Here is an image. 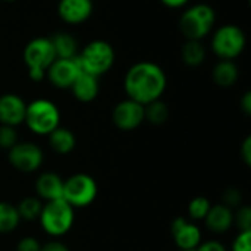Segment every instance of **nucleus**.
Segmentation results:
<instances>
[{
    "mask_svg": "<svg viewBox=\"0 0 251 251\" xmlns=\"http://www.w3.org/2000/svg\"><path fill=\"white\" fill-rule=\"evenodd\" d=\"M168 85V78L160 65L149 60L134 63L125 74L124 88L128 99L146 106L159 100Z\"/></svg>",
    "mask_w": 251,
    "mask_h": 251,
    "instance_id": "1",
    "label": "nucleus"
},
{
    "mask_svg": "<svg viewBox=\"0 0 251 251\" xmlns=\"http://www.w3.org/2000/svg\"><path fill=\"white\" fill-rule=\"evenodd\" d=\"M216 25V12L207 3H196L185 9L179 18L181 32L187 40H203Z\"/></svg>",
    "mask_w": 251,
    "mask_h": 251,
    "instance_id": "2",
    "label": "nucleus"
},
{
    "mask_svg": "<svg viewBox=\"0 0 251 251\" xmlns=\"http://www.w3.org/2000/svg\"><path fill=\"white\" fill-rule=\"evenodd\" d=\"M247 46V37L238 25L226 24L212 31L210 49L219 60H235L243 54Z\"/></svg>",
    "mask_w": 251,
    "mask_h": 251,
    "instance_id": "3",
    "label": "nucleus"
},
{
    "mask_svg": "<svg viewBox=\"0 0 251 251\" xmlns=\"http://www.w3.org/2000/svg\"><path fill=\"white\" fill-rule=\"evenodd\" d=\"M115 59L116 54L113 46L104 40L90 41L76 56L81 71L94 75L97 78L107 74L112 69Z\"/></svg>",
    "mask_w": 251,
    "mask_h": 251,
    "instance_id": "4",
    "label": "nucleus"
},
{
    "mask_svg": "<svg viewBox=\"0 0 251 251\" xmlns=\"http://www.w3.org/2000/svg\"><path fill=\"white\" fill-rule=\"evenodd\" d=\"M28 129L37 135H49L60 124V112L57 106L47 99H37L26 104L25 119Z\"/></svg>",
    "mask_w": 251,
    "mask_h": 251,
    "instance_id": "5",
    "label": "nucleus"
},
{
    "mask_svg": "<svg viewBox=\"0 0 251 251\" xmlns=\"http://www.w3.org/2000/svg\"><path fill=\"white\" fill-rule=\"evenodd\" d=\"M40 224L44 232L50 237H62L68 234L74 225V207L63 199L46 201L40 213Z\"/></svg>",
    "mask_w": 251,
    "mask_h": 251,
    "instance_id": "6",
    "label": "nucleus"
},
{
    "mask_svg": "<svg viewBox=\"0 0 251 251\" xmlns=\"http://www.w3.org/2000/svg\"><path fill=\"white\" fill-rule=\"evenodd\" d=\"M99 194L97 182L87 174H75L63 181L62 199L74 209L90 206Z\"/></svg>",
    "mask_w": 251,
    "mask_h": 251,
    "instance_id": "7",
    "label": "nucleus"
},
{
    "mask_svg": "<svg viewBox=\"0 0 251 251\" xmlns=\"http://www.w3.org/2000/svg\"><path fill=\"white\" fill-rule=\"evenodd\" d=\"M44 154L43 150L35 144L29 141L16 143L9 150V163L19 172L31 174L40 169L43 165Z\"/></svg>",
    "mask_w": 251,
    "mask_h": 251,
    "instance_id": "8",
    "label": "nucleus"
},
{
    "mask_svg": "<svg viewBox=\"0 0 251 251\" xmlns=\"http://www.w3.org/2000/svg\"><path fill=\"white\" fill-rule=\"evenodd\" d=\"M22 59L26 68H37L47 71V68L56 60V53L49 37H35L26 43L22 51Z\"/></svg>",
    "mask_w": 251,
    "mask_h": 251,
    "instance_id": "9",
    "label": "nucleus"
},
{
    "mask_svg": "<svg viewBox=\"0 0 251 251\" xmlns=\"http://www.w3.org/2000/svg\"><path fill=\"white\" fill-rule=\"evenodd\" d=\"M112 121L121 131L137 129L146 121L144 106L131 99H125L113 107Z\"/></svg>",
    "mask_w": 251,
    "mask_h": 251,
    "instance_id": "10",
    "label": "nucleus"
},
{
    "mask_svg": "<svg viewBox=\"0 0 251 251\" xmlns=\"http://www.w3.org/2000/svg\"><path fill=\"white\" fill-rule=\"evenodd\" d=\"M81 72L76 57L74 59H56L46 71V78L56 88H71L78 74Z\"/></svg>",
    "mask_w": 251,
    "mask_h": 251,
    "instance_id": "11",
    "label": "nucleus"
},
{
    "mask_svg": "<svg viewBox=\"0 0 251 251\" xmlns=\"http://www.w3.org/2000/svg\"><path fill=\"white\" fill-rule=\"evenodd\" d=\"M94 10L93 0H59L57 15L68 25H81L87 22Z\"/></svg>",
    "mask_w": 251,
    "mask_h": 251,
    "instance_id": "12",
    "label": "nucleus"
},
{
    "mask_svg": "<svg viewBox=\"0 0 251 251\" xmlns=\"http://www.w3.org/2000/svg\"><path fill=\"white\" fill-rule=\"evenodd\" d=\"M26 112V103L18 94H3L0 96V125H7L16 128L24 124Z\"/></svg>",
    "mask_w": 251,
    "mask_h": 251,
    "instance_id": "13",
    "label": "nucleus"
},
{
    "mask_svg": "<svg viewBox=\"0 0 251 251\" xmlns=\"http://www.w3.org/2000/svg\"><path fill=\"white\" fill-rule=\"evenodd\" d=\"M171 234L179 250L197 249L201 243V231L196 224L188 222L185 218H176L172 222Z\"/></svg>",
    "mask_w": 251,
    "mask_h": 251,
    "instance_id": "14",
    "label": "nucleus"
},
{
    "mask_svg": "<svg viewBox=\"0 0 251 251\" xmlns=\"http://www.w3.org/2000/svg\"><path fill=\"white\" fill-rule=\"evenodd\" d=\"M69 90L72 91L74 97L78 101L90 103V101L96 100V97L99 96V91H100L99 78L94 76V75H90V74H87L84 71H81Z\"/></svg>",
    "mask_w": 251,
    "mask_h": 251,
    "instance_id": "15",
    "label": "nucleus"
},
{
    "mask_svg": "<svg viewBox=\"0 0 251 251\" xmlns=\"http://www.w3.org/2000/svg\"><path fill=\"white\" fill-rule=\"evenodd\" d=\"M63 191V179L53 172H44L41 174L35 181V193L40 200L51 201L62 199Z\"/></svg>",
    "mask_w": 251,
    "mask_h": 251,
    "instance_id": "16",
    "label": "nucleus"
},
{
    "mask_svg": "<svg viewBox=\"0 0 251 251\" xmlns=\"http://www.w3.org/2000/svg\"><path fill=\"white\" fill-rule=\"evenodd\" d=\"M207 228L212 232L216 234H224L226 231L231 229V226L234 225V212L232 209H229L225 204H215L210 206V210L207 213V216L204 218Z\"/></svg>",
    "mask_w": 251,
    "mask_h": 251,
    "instance_id": "17",
    "label": "nucleus"
},
{
    "mask_svg": "<svg viewBox=\"0 0 251 251\" xmlns=\"http://www.w3.org/2000/svg\"><path fill=\"white\" fill-rule=\"evenodd\" d=\"M240 76L238 66L234 60H219L212 69V79L222 88L232 87Z\"/></svg>",
    "mask_w": 251,
    "mask_h": 251,
    "instance_id": "18",
    "label": "nucleus"
},
{
    "mask_svg": "<svg viewBox=\"0 0 251 251\" xmlns=\"http://www.w3.org/2000/svg\"><path fill=\"white\" fill-rule=\"evenodd\" d=\"M49 144L57 154H68L75 149L76 138L71 129L57 126L54 131L49 134Z\"/></svg>",
    "mask_w": 251,
    "mask_h": 251,
    "instance_id": "19",
    "label": "nucleus"
},
{
    "mask_svg": "<svg viewBox=\"0 0 251 251\" xmlns=\"http://www.w3.org/2000/svg\"><path fill=\"white\" fill-rule=\"evenodd\" d=\"M56 59H74L78 56V43L69 32H57L51 38Z\"/></svg>",
    "mask_w": 251,
    "mask_h": 251,
    "instance_id": "20",
    "label": "nucleus"
},
{
    "mask_svg": "<svg viewBox=\"0 0 251 251\" xmlns=\"http://www.w3.org/2000/svg\"><path fill=\"white\" fill-rule=\"evenodd\" d=\"M181 59L187 66H200L206 60V47L200 40H187L181 49Z\"/></svg>",
    "mask_w": 251,
    "mask_h": 251,
    "instance_id": "21",
    "label": "nucleus"
},
{
    "mask_svg": "<svg viewBox=\"0 0 251 251\" xmlns=\"http://www.w3.org/2000/svg\"><path fill=\"white\" fill-rule=\"evenodd\" d=\"M21 222L16 206L7 201H0V234L13 232Z\"/></svg>",
    "mask_w": 251,
    "mask_h": 251,
    "instance_id": "22",
    "label": "nucleus"
},
{
    "mask_svg": "<svg viewBox=\"0 0 251 251\" xmlns=\"http://www.w3.org/2000/svg\"><path fill=\"white\" fill-rule=\"evenodd\" d=\"M43 201L38 197H25L22 199L18 204H16V210L18 215L21 218V221H35L40 218L41 209H43Z\"/></svg>",
    "mask_w": 251,
    "mask_h": 251,
    "instance_id": "23",
    "label": "nucleus"
},
{
    "mask_svg": "<svg viewBox=\"0 0 251 251\" xmlns=\"http://www.w3.org/2000/svg\"><path fill=\"white\" fill-rule=\"evenodd\" d=\"M144 116L151 125H163L169 118V107L160 99L154 100L144 106Z\"/></svg>",
    "mask_w": 251,
    "mask_h": 251,
    "instance_id": "24",
    "label": "nucleus"
},
{
    "mask_svg": "<svg viewBox=\"0 0 251 251\" xmlns=\"http://www.w3.org/2000/svg\"><path fill=\"white\" fill-rule=\"evenodd\" d=\"M210 201L206 197H196L188 204V216L194 221H204L210 210Z\"/></svg>",
    "mask_w": 251,
    "mask_h": 251,
    "instance_id": "25",
    "label": "nucleus"
},
{
    "mask_svg": "<svg viewBox=\"0 0 251 251\" xmlns=\"http://www.w3.org/2000/svg\"><path fill=\"white\" fill-rule=\"evenodd\" d=\"M18 143V132L13 126L0 125V149L10 150Z\"/></svg>",
    "mask_w": 251,
    "mask_h": 251,
    "instance_id": "26",
    "label": "nucleus"
},
{
    "mask_svg": "<svg viewBox=\"0 0 251 251\" xmlns=\"http://www.w3.org/2000/svg\"><path fill=\"white\" fill-rule=\"evenodd\" d=\"M234 224L241 231H251V209L247 206H243L234 213Z\"/></svg>",
    "mask_w": 251,
    "mask_h": 251,
    "instance_id": "27",
    "label": "nucleus"
},
{
    "mask_svg": "<svg viewBox=\"0 0 251 251\" xmlns=\"http://www.w3.org/2000/svg\"><path fill=\"white\" fill-rule=\"evenodd\" d=\"M232 251H251V231H241L235 237Z\"/></svg>",
    "mask_w": 251,
    "mask_h": 251,
    "instance_id": "28",
    "label": "nucleus"
},
{
    "mask_svg": "<svg viewBox=\"0 0 251 251\" xmlns=\"http://www.w3.org/2000/svg\"><path fill=\"white\" fill-rule=\"evenodd\" d=\"M241 201H243V196H241V193H240L238 190H235V188H229V190H226V191L224 193L222 204L228 206L229 209L240 206V204H241Z\"/></svg>",
    "mask_w": 251,
    "mask_h": 251,
    "instance_id": "29",
    "label": "nucleus"
},
{
    "mask_svg": "<svg viewBox=\"0 0 251 251\" xmlns=\"http://www.w3.org/2000/svg\"><path fill=\"white\" fill-rule=\"evenodd\" d=\"M40 249L41 244L35 237H24L16 246V251H40Z\"/></svg>",
    "mask_w": 251,
    "mask_h": 251,
    "instance_id": "30",
    "label": "nucleus"
},
{
    "mask_svg": "<svg viewBox=\"0 0 251 251\" xmlns=\"http://www.w3.org/2000/svg\"><path fill=\"white\" fill-rule=\"evenodd\" d=\"M241 159L244 160V163L247 166L251 165V137H246L243 146H241Z\"/></svg>",
    "mask_w": 251,
    "mask_h": 251,
    "instance_id": "31",
    "label": "nucleus"
},
{
    "mask_svg": "<svg viewBox=\"0 0 251 251\" xmlns=\"http://www.w3.org/2000/svg\"><path fill=\"white\" fill-rule=\"evenodd\" d=\"M197 251H226V249L219 241H206L204 244L199 246Z\"/></svg>",
    "mask_w": 251,
    "mask_h": 251,
    "instance_id": "32",
    "label": "nucleus"
},
{
    "mask_svg": "<svg viewBox=\"0 0 251 251\" xmlns=\"http://www.w3.org/2000/svg\"><path fill=\"white\" fill-rule=\"evenodd\" d=\"M40 251H69V249L60 241H49L41 246Z\"/></svg>",
    "mask_w": 251,
    "mask_h": 251,
    "instance_id": "33",
    "label": "nucleus"
},
{
    "mask_svg": "<svg viewBox=\"0 0 251 251\" xmlns=\"http://www.w3.org/2000/svg\"><path fill=\"white\" fill-rule=\"evenodd\" d=\"M28 76L34 82H41L43 79H46V71L37 68H28Z\"/></svg>",
    "mask_w": 251,
    "mask_h": 251,
    "instance_id": "34",
    "label": "nucleus"
},
{
    "mask_svg": "<svg viewBox=\"0 0 251 251\" xmlns=\"http://www.w3.org/2000/svg\"><path fill=\"white\" fill-rule=\"evenodd\" d=\"M241 109H243V112H244L247 116H250L251 115V93L250 91H247V93L243 96V99H241Z\"/></svg>",
    "mask_w": 251,
    "mask_h": 251,
    "instance_id": "35",
    "label": "nucleus"
},
{
    "mask_svg": "<svg viewBox=\"0 0 251 251\" xmlns=\"http://www.w3.org/2000/svg\"><path fill=\"white\" fill-rule=\"evenodd\" d=\"M166 7H171V9H179V7H184L190 0H160Z\"/></svg>",
    "mask_w": 251,
    "mask_h": 251,
    "instance_id": "36",
    "label": "nucleus"
},
{
    "mask_svg": "<svg viewBox=\"0 0 251 251\" xmlns=\"http://www.w3.org/2000/svg\"><path fill=\"white\" fill-rule=\"evenodd\" d=\"M3 1H6V3H13V1H16V0H3Z\"/></svg>",
    "mask_w": 251,
    "mask_h": 251,
    "instance_id": "37",
    "label": "nucleus"
},
{
    "mask_svg": "<svg viewBox=\"0 0 251 251\" xmlns=\"http://www.w3.org/2000/svg\"><path fill=\"white\" fill-rule=\"evenodd\" d=\"M179 251H197V249H190V250H179Z\"/></svg>",
    "mask_w": 251,
    "mask_h": 251,
    "instance_id": "38",
    "label": "nucleus"
}]
</instances>
